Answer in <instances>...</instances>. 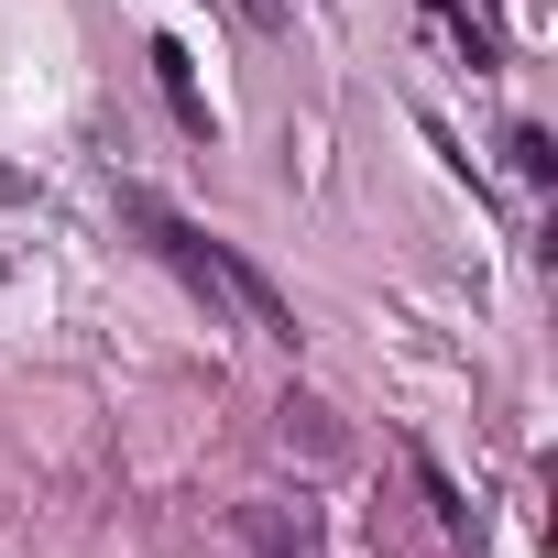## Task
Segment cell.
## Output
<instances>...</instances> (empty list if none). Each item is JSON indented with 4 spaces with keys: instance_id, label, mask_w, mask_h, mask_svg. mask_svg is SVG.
Listing matches in <instances>:
<instances>
[{
    "instance_id": "cell-1",
    "label": "cell",
    "mask_w": 558,
    "mask_h": 558,
    "mask_svg": "<svg viewBox=\"0 0 558 558\" xmlns=\"http://www.w3.org/2000/svg\"><path fill=\"white\" fill-rule=\"evenodd\" d=\"M121 219H132V230H143V241H154V252H165V263L186 274V286H208L219 307H241V318H252L263 340H286V351L307 340V329H296V307L274 296V274H252V263H241L230 241H208L197 219H175V208H165L154 186H121Z\"/></svg>"
},
{
    "instance_id": "cell-2",
    "label": "cell",
    "mask_w": 558,
    "mask_h": 558,
    "mask_svg": "<svg viewBox=\"0 0 558 558\" xmlns=\"http://www.w3.org/2000/svg\"><path fill=\"white\" fill-rule=\"evenodd\" d=\"M154 77H165V110H175L186 132H208V99H197V77H186V45H154Z\"/></svg>"
},
{
    "instance_id": "cell-3",
    "label": "cell",
    "mask_w": 558,
    "mask_h": 558,
    "mask_svg": "<svg viewBox=\"0 0 558 558\" xmlns=\"http://www.w3.org/2000/svg\"><path fill=\"white\" fill-rule=\"evenodd\" d=\"M241 525H252L263 558H307V525H286V514H241Z\"/></svg>"
},
{
    "instance_id": "cell-4",
    "label": "cell",
    "mask_w": 558,
    "mask_h": 558,
    "mask_svg": "<svg viewBox=\"0 0 558 558\" xmlns=\"http://www.w3.org/2000/svg\"><path fill=\"white\" fill-rule=\"evenodd\" d=\"M504 154H514V175H525V186H536V175H547V165H558V154H547V132H536V121H514V143H504Z\"/></svg>"
},
{
    "instance_id": "cell-5",
    "label": "cell",
    "mask_w": 558,
    "mask_h": 558,
    "mask_svg": "<svg viewBox=\"0 0 558 558\" xmlns=\"http://www.w3.org/2000/svg\"><path fill=\"white\" fill-rule=\"evenodd\" d=\"M427 504H438V525H471V504H460V482H449L438 460H427Z\"/></svg>"
},
{
    "instance_id": "cell-6",
    "label": "cell",
    "mask_w": 558,
    "mask_h": 558,
    "mask_svg": "<svg viewBox=\"0 0 558 558\" xmlns=\"http://www.w3.org/2000/svg\"><path fill=\"white\" fill-rule=\"evenodd\" d=\"M241 12H252V23H263V34H286V0H241Z\"/></svg>"
}]
</instances>
